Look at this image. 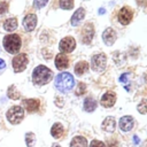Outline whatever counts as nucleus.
I'll use <instances>...</instances> for the list:
<instances>
[{"label":"nucleus","instance_id":"obj_1","mask_svg":"<svg viewBox=\"0 0 147 147\" xmlns=\"http://www.w3.org/2000/svg\"><path fill=\"white\" fill-rule=\"evenodd\" d=\"M53 78V71L46 65H38L32 71V82L37 85H46Z\"/></svg>","mask_w":147,"mask_h":147},{"label":"nucleus","instance_id":"obj_2","mask_svg":"<svg viewBox=\"0 0 147 147\" xmlns=\"http://www.w3.org/2000/svg\"><path fill=\"white\" fill-rule=\"evenodd\" d=\"M55 88L59 90L62 93H67L69 92L74 85H75V79L74 76L69 72H61L55 77V82H54Z\"/></svg>","mask_w":147,"mask_h":147},{"label":"nucleus","instance_id":"obj_3","mask_svg":"<svg viewBox=\"0 0 147 147\" xmlns=\"http://www.w3.org/2000/svg\"><path fill=\"white\" fill-rule=\"evenodd\" d=\"M2 44H3L5 49L8 53L16 54V53H18V51L22 46V40H21V37L18 34L11 33V34L5 36V38L2 40Z\"/></svg>","mask_w":147,"mask_h":147},{"label":"nucleus","instance_id":"obj_4","mask_svg":"<svg viewBox=\"0 0 147 147\" xmlns=\"http://www.w3.org/2000/svg\"><path fill=\"white\" fill-rule=\"evenodd\" d=\"M7 119L11 124H18L24 118V110L21 106H13L7 111Z\"/></svg>","mask_w":147,"mask_h":147},{"label":"nucleus","instance_id":"obj_5","mask_svg":"<svg viewBox=\"0 0 147 147\" xmlns=\"http://www.w3.org/2000/svg\"><path fill=\"white\" fill-rule=\"evenodd\" d=\"M28 63H29V60H28L26 54H24V53L17 54L11 60V67H13V70L15 72H21V71L25 70Z\"/></svg>","mask_w":147,"mask_h":147},{"label":"nucleus","instance_id":"obj_6","mask_svg":"<svg viewBox=\"0 0 147 147\" xmlns=\"http://www.w3.org/2000/svg\"><path fill=\"white\" fill-rule=\"evenodd\" d=\"M107 65V56L103 53H99L92 56L91 67L93 71H102Z\"/></svg>","mask_w":147,"mask_h":147},{"label":"nucleus","instance_id":"obj_7","mask_svg":"<svg viewBox=\"0 0 147 147\" xmlns=\"http://www.w3.org/2000/svg\"><path fill=\"white\" fill-rule=\"evenodd\" d=\"M75 47H76V40L70 36L64 37L59 44V49L61 53H70L75 49Z\"/></svg>","mask_w":147,"mask_h":147},{"label":"nucleus","instance_id":"obj_8","mask_svg":"<svg viewBox=\"0 0 147 147\" xmlns=\"http://www.w3.org/2000/svg\"><path fill=\"white\" fill-rule=\"evenodd\" d=\"M133 18V11L129 7H122L118 13V21L123 25H127Z\"/></svg>","mask_w":147,"mask_h":147},{"label":"nucleus","instance_id":"obj_9","mask_svg":"<svg viewBox=\"0 0 147 147\" xmlns=\"http://www.w3.org/2000/svg\"><path fill=\"white\" fill-rule=\"evenodd\" d=\"M94 37V28L91 23H87L84 25L82 30V41L83 44H90Z\"/></svg>","mask_w":147,"mask_h":147},{"label":"nucleus","instance_id":"obj_10","mask_svg":"<svg viewBox=\"0 0 147 147\" xmlns=\"http://www.w3.org/2000/svg\"><path fill=\"white\" fill-rule=\"evenodd\" d=\"M116 102V93L113 92V91H108L106 92L102 96H101V100H100V103L106 107V108H110L115 105Z\"/></svg>","mask_w":147,"mask_h":147},{"label":"nucleus","instance_id":"obj_11","mask_svg":"<svg viewBox=\"0 0 147 147\" xmlns=\"http://www.w3.org/2000/svg\"><path fill=\"white\" fill-rule=\"evenodd\" d=\"M23 107L29 113H36L40 108V100H38V99H25V100H23Z\"/></svg>","mask_w":147,"mask_h":147},{"label":"nucleus","instance_id":"obj_12","mask_svg":"<svg viewBox=\"0 0 147 147\" xmlns=\"http://www.w3.org/2000/svg\"><path fill=\"white\" fill-rule=\"evenodd\" d=\"M55 67L59 70H64L69 67V57L64 53H59L55 56Z\"/></svg>","mask_w":147,"mask_h":147},{"label":"nucleus","instance_id":"obj_13","mask_svg":"<svg viewBox=\"0 0 147 147\" xmlns=\"http://www.w3.org/2000/svg\"><path fill=\"white\" fill-rule=\"evenodd\" d=\"M37 25V16L34 14H28L24 20H23V26L26 31H32L34 30Z\"/></svg>","mask_w":147,"mask_h":147},{"label":"nucleus","instance_id":"obj_14","mask_svg":"<svg viewBox=\"0 0 147 147\" xmlns=\"http://www.w3.org/2000/svg\"><path fill=\"white\" fill-rule=\"evenodd\" d=\"M102 39L107 46H111L116 40V32L111 28H107L102 33Z\"/></svg>","mask_w":147,"mask_h":147},{"label":"nucleus","instance_id":"obj_15","mask_svg":"<svg viewBox=\"0 0 147 147\" xmlns=\"http://www.w3.org/2000/svg\"><path fill=\"white\" fill-rule=\"evenodd\" d=\"M134 125V121H133V117L131 116H123L121 119H119V129L124 132H129Z\"/></svg>","mask_w":147,"mask_h":147},{"label":"nucleus","instance_id":"obj_16","mask_svg":"<svg viewBox=\"0 0 147 147\" xmlns=\"http://www.w3.org/2000/svg\"><path fill=\"white\" fill-rule=\"evenodd\" d=\"M102 129L106 131V132H114L115 129H116V121L114 117L111 116H108L103 119L102 122Z\"/></svg>","mask_w":147,"mask_h":147},{"label":"nucleus","instance_id":"obj_17","mask_svg":"<svg viewBox=\"0 0 147 147\" xmlns=\"http://www.w3.org/2000/svg\"><path fill=\"white\" fill-rule=\"evenodd\" d=\"M51 134L55 139H61L64 134V127L61 123H54L52 129H51Z\"/></svg>","mask_w":147,"mask_h":147},{"label":"nucleus","instance_id":"obj_18","mask_svg":"<svg viewBox=\"0 0 147 147\" xmlns=\"http://www.w3.org/2000/svg\"><path fill=\"white\" fill-rule=\"evenodd\" d=\"M84 17H85V9H84V8H78V9L75 11V14L72 15V17H71V24H72L74 26L78 25V23H79Z\"/></svg>","mask_w":147,"mask_h":147},{"label":"nucleus","instance_id":"obj_19","mask_svg":"<svg viewBox=\"0 0 147 147\" xmlns=\"http://www.w3.org/2000/svg\"><path fill=\"white\" fill-rule=\"evenodd\" d=\"M70 147H87V140L83 136H76L71 140Z\"/></svg>","mask_w":147,"mask_h":147},{"label":"nucleus","instance_id":"obj_20","mask_svg":"<svg viewBox=\"0 0 147 147\" xmlns=\"http://www.w3.org/2000/svg\"><path fill=\"white\" fill-rule=\"evenodd\" d=\"M88 70V63L86 61H79L76 63L75 65V74L77 76H82L84 75L86 71Z\"/></svg>","mask_w":147,"mask_h":147},{"label":"nucleus","instance_id":"obj_21","mask_svg":"<svg viewBox=\"0 0 147 147\" xmlns=\"http://www.w3.org/2000/svg\"><path fill=\"white\" fill-rule=\"evenodd\" d=\"M96 106H98V102L92 96H87L85 99V101H84V109H85V111L91 113V111H93L96 108Z\"/></svg>","mask_w":147,"mask_h":147},{"label":"nucleus","instance_id":"obj_22","mask_svg":"<svg viewBox=\"0 0 147 147\" xmlns=\"http://www.w3.org/2000/svg\"><path fill=\"white\" fill-rule=\"evenodd\" d=\"M16 28H17V20L14 18V17H10V18H8L3 22V29L6 31L10 32V31H14Z\"/></svg>","mask_w":147,"mask_h":147},{"label":"nucleus","instance_id":"obj_23","mask_svg":"<svg viewBox=\"0 0 147 147\" xmlns=\"http://www.w3.org/2000/svg\"><path fill=\"white\" fill-rule=\"evenodd\" d=\"M7 95H8L9 99H13V100H17V99H20V96H21L20 92L17 91V88H16L14 85H10V86L8 87Z\"/></svg>","mask_w":147,"mask_h":147},{"label":"nucleus","instance_id":"obj_24","mask_svg":"<svg viewBox=\"0 0 147 147\" xmlns=\"http://www.w3.org/2000/svg\"><path fill=\"white\" fill-rule=\"evenodd\" d=\"M25 142H26V146L28 147H32L34 145V142H36V136H34V133L28 132L25 134Z\"/></svg>","mask_w":147,"mask_h":147},{"label":"nucleus","instance_id":"obj_25","mask_svg":"<svg viewBox=\"0 0 147 147\" xmlns=\"http://www.w3.org/2000/svg\"><path fill=\"white\" fill-rule=\"evenodd\" d=\"M87 90V86L84 82H79L78 83V86H77V90H76V95H83Z\"/></svg>","mask_w":147,"mask_h":147},{"label":"nucleus","instance_id":"obj_26","mask_svg":"<svg viewBox=\"0 0 147 147\" xmlns=\"http://www.w3.org/2000/svg\"><path fill=\"white\" fill-rule=\"evenodd\" d=\"M60 7L62 9H71L74 7V0H60Z\"/></svg>","mask_w":147,"mask_h":147},{"label":"nucleus","instance_id":"obj_27","mask_svg":"<svg viewBox=\"0 0 147 147\" xmlns=\"http://www.w3.org/2000/svg\"><path fill=\"white\" fill-rule=\"evenodd\" d=\"M137 109H138V111H139L140 114H147V101H146V100H142V101L138 105Z\"/></svg>","mask_w":147,"mask_h":147},{"label":"nucleus","instance_id":"obj_28","mask_svg":"<svg viewBox=\"0 0 147 147\" xmlns=\"http://www.w3.org/2000/svg\"><path fill=\"white\" fill-rule=\"evenodd\" d=\"M47 2H48V0H33V5L36 8H41V7L46 6Z\"/></svg>","mask_w":147,"mask_h":147},{"label":"nucleus","instance_id":"obj_29","mask_svg":"<svg viewBox=\"0 0 147 147\" xmlns=\"http://www.w3.org/2000/svg\"><path fill=\"white\" fill-rule=\"evenodd\" d=\"M90 147H106V145L102 142V141H100V140H92L91 141V144H90Z\"/></svg>","mask_w":147,"mask_h":147},{"label":"nucleus","instance_id":"obj_30","mask_svg":"<svg viewBox=\"0 0 147 147\" xmlns=\"http://www.w3.org/2000/svg\"><path fill=\"white\" fill-rule=\"evenodd\" d=\"M7 8H8L7 2H0V15L1 14H5V11L7 10Z\"/></svg>","mask_w":147,"mask_h":147},{"label":"nucleus","instance_id":"obj_31","mask_svg":"<svg viewBox=\"0 0 147 147\" xmlns=\"http://www.w3.org/2000/svg\"><path fill=\"white\" fill-rule=\"evenodd\" d=\"M3 68H6V63H5V61L2 59H0V70L3 69Z\"/></svg>","mask_w":147,"mask_h":147},{"label":"nucleus","instance_id":"obj_32","mask_svg":"<svg viewBox=\"0 0 147 147\" xmlns=\"http://www.w3.org/2000/svg\"><path fill=\"white\" fill-rule=\"evenodd\" d=\"M119 80H121L122 83H123V82L125 83V82H126V74H125V75H122V76L119 77Z\"/></svg>","mask_w":147,"mask_h":147},{"label":"nucleus","instance_id":"obj_33","mask_svg":"<svg viewBox=\"0 0 147 147\" xmlns=\"http://www.w3.org/2000/svg\"><path fill=\"white\" fill-rule=\"evenodd\" d=\"M108 147H117V144L115 142H113V141H109V144H108Z\"/></svg>","mask_w":147,"mask_h":147},{"label":"nucleus","instance_id":"obj_34","mask_svg":"<svg viewBox=\"0 0 147 147\" xmlns=\"http://www.w3.org/2000/svg\"><path fill=\"white\" fill-rule=\"evenodd\" d=\"M134 142H136V144H138V142H139V138H138L137 136H134Z\"/></svg>","mask_w":147,"mask_h":147},{"label":"nucleus","instance_id":"obj_35","mask_svg":"<svg viewBox=\"0 0 147 147\" xmlns=\"http://www.w3.org/2000/svg\"><path fill=\"white\" fill-rule=\"evenodd\" d=\"M99 13H100V14H103V13H105V9H103V8H100V9H99Z\"/></svg>","mask_w":147,"mask_h":147},{"label":"nucleus","instance_id":"obj_36","mask_svg":"<svg viewBox=\"0 0 147 147\" xmlns=\"http://www.w3.org/2000/svg\"><path fill=\"white\" fill-rule=\"evenodd\" d=\"M53 147H61V146H59L57 144H53Z\"/></svg>","mask_w":147,"mask_h":147}]
</instances>
